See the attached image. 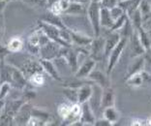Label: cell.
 Wrapping results in <instances>:
<instances>
[{"mask_svg": "<svg viewBox=\"0 0 151 126\" xmlns=\"http://www.w3.org/2000/svg\"><path fill=\"white\" fill-rule=\"evenodd\" d=\"M94 125H96V126H111L112 124L109 120H106L105 117H102V118H96Z\"/></svg>", "mask_w": 151, "mask_h": 126, "instance_id": "836d02e7", "label": "cell"}, {"mask_svg": "<svg viewBox=\"0 0 151 126\" xmlns=\"http://www.w3.org/2000/svg\"><path fill=\"white\" fill-rule=\"evenodd\" d=\"M4 1H6V2H12V1H16V0H4Z\"/></svg>", "mask_w": 151, "mask_h": 126, "instance_id": "ab89813d", "label": "cell"}, {"mask_svg": "<svg viewBox=\"0 0 151 126\" xmlns=\"http://www.w3.org/2000/svg\"><path fill=\"white\" fill-rule=\"evenodd\" d=\"M10 54H12V53L10 52L7 48L6 45H2L0 43V63H4L6 62V59Z\"/></svg>", "mask_w": 151, "mask_h": 126, "instance_id": "1f68e13d", "label": "cell"}, {"mask_svg": "<svg viewBox=\"0 0 151 126\" xmlns=\"http://www.w3.org/2000/svg\"><path fill=\"white\" fill-rule=\"evenodd\" d=\"M8 2L4 1V0H0V17H4V10Z\"/></svg>", "mask_w": 151, "mask_h": 126, "instance_id": "d590c367", "label": "cell"}, {"mask_svg": "<svg viewBox=\"0 0 151 126\" xmlns=\"http://www.w3.org/2000/svg\"><path fill=\"white\" fill-rule=\"evenodd\" d=\"M120 38V34L118 31H111L107 36L105 37V53H104V58L105 60H108L109 55L112 52V50L114 49L115 46L117 45Z\"/></svg>", "mask_w": 151, "mask_h": 126, "instance_id": "9c48e42d", "label": "cell"}, {"mask_svg": "<svg viewBox=\"0 0 151 126\" xmlns=\"http://www.w3.org/2000/svg\"><path fill=\"white\" fill-rule=\"evenodd\" d=\"M109 12H111V15L112 19H114V20H116L117 19H119L120 17L123 16V15L125 14L124 10H123L118 4L116 5V6H114V7H112V8L109 9Z\"/></svg>", "mask_w": 151, "mask_h": 126, "instance_id": "4dcf8cb0", "label": "cell"}, {"mask_svg": "<svg viewBox=\"0 0 151 126\" xmlns=\"http://www.w3.org/2000/svg\"><path fill=\"white\" fill-rule=\"evenodd\" d=\"M134 61L130 64V66L128 67V70H127V78L133 76L137 73L142 72L145 70V56L140 55L138 57H135L133 58Z\"/></svg>", "mask_w": 151, "mask_h": 126, "instance_id": "9a60e30c", "label": "cell"}, {"mask_svg": "<svg viewBox=\"0 0 151 126\" xmlns=\"http://www.w3.org/2000/svg\"><path fill=\"white\" fill-rule=\"evenodd\" d=\"M69 29H70V33H71L72 45L81 47V48H86V47L90 46L92 40H93L92 37L85 35V34L81 33L80 31H77V30H74L71 28H69Z\"/></svg>", "mask_w": 151, "mask_h": 126, "instance_id": "30bf717a", "label": "cell"}, {"mask_svg": "<svg viewBox=\"0 0 151 126\" xmlns=\"http://www.w3.org/2000/svg\"><path fill=\"white\" fill-rule=\"evenodd\" d=\"M41 20H44L46 22H49L50 24H53L59 28H67L66 24L64 23V20L60 18V16H57V15H53L51 14L50 12H49L47 14H46Z\"/></svg>", "mask_w": 151, "mask_h": 126, "instance_id": "7402d4cb", "label": "cell"}, {"mask_svg": "<svg viewBox=\"0 0 151 126\" xmlns=\"http://www.w3.org/2000/svg\"><path fill=\"white\" fill-rule=\"evenodd\" d=\"M100 11H101V4L97 2H90L87 5L86 9V16L88 22L90 23L92 31H93L94 37L100 36L102 27L100 24Z\"/></svg>", "mask_w": 151, "mask_h": 126, "instance_id": "6da1fadb", "label": "cell"}, {"mask_svg": "<svg viewBox=\"0 0 151 126\" xmlns=\"http://www.w3.org/2000/svg\"><path fill=\"white\" fill-rule=\"evenodd\" d=\"M6 46L12 53H18L24 47V41L20 36H14L8 41Z\"/></svg>", "mask_w": 151, "mask_h": 126, "instance_id": "44dd1931", "label": "cell"}, {"mask_svg": "<svg viewBox=\"0 0 151 126\" xmlns=\"http://www.w3.org/2000/svg\"><path fill=\"white\" fill-rule=\"evenodd\" d=\"M143 74H145V70L142 72L137 73L131 77L127 78V84L131 86H140L143 84V81H145Z\"/></svg>", "mask_w": 151, "mask_h": 126, "instance_id": "484cf974", "label": "cell"}, {"mask_svg": "<svg viewBox=\"0 0 151 126\" xmlns=\"http://www.w3.org/2000/svg\"><path fill=\"white\" fill-rule=\"evenodd\" d=\"M30 115L36 117L38 120L42 123H47L49 122V120L50 118V114L47 113V111L42 110V109H38V108H34L32 107L31 109V114Z\"/></svg>", "mask_w": 151, "mask_h": 126, "instance_id": "603a6c76", "label": "cell"}, {"mask_svg": "<svg viewBox=\"0 0 151 126\" xmlns=\"http://www.w3.org/2000/svg\"><path fill=\"white\" fill-rule=\"evenodd\" d=\"M104 53H105V37L97 36L94 37L93 40L89 46V56L93 58L96 62L104 60Z\"/></svg>", "mask_w": 151, "mask_h": 126, "instance_id": "277c9868", "label": "cell"}, {"mask_svg": "<svg viewBox=\"0 0 151 126\" xmlns=\"http://www.w3.org/2000/svg\"><path fill=\"white\" fill-rule=\"evenodd\" d=\"M118 0H101L100 4L102 7H105V8L111 9L112 7H114L118 4Z\"/></svg>", "mask_w": 151, "mask_h": 126, "instance_id": "d6a6232c", "label": "cell"}, {"mask_svg": "<svg viewBox=\"0 0 151 126\" xmlns=\"http://www.w3.org/2000/svg\"><path fill=\"white\" fill-rule=\"evenodd\" d=\"M118 1H123V0H118Z\"/></svg>", "mask_w": 151, "mask_h": 126, "instance_id": "60d3db41", "label": "cell"}, {"mask_svg": "<svg viewBox=\"0 0 151 126\" xmlns=\"http://www.w3.org/2000/svg\"><path fill=\"white\" fill-rule=\"evenodd\" d=\"M71 1H75V2H78V3H81L83 5H88L89 3L91 2V0H71Z\"/></svg>", "mask_w": 151, "mask_h": 126, "instance_id": "8d00e7d4", "label": "cell"}, {"mask_svg": "<svg viewBox=\"0 0 151 126\" xmlns=\"http://www.w3.org/2000/svg\"><path fill=\"white\" fill-rule=\"evenodd\" d=\"M115 20L112 19V17L109 12V9L105 8L101 6L100 11V24L102 28H106L108 30H111V27L114 24Z\"/></svg>", "mask_w": 151, "mask_h": 126, "instance_id": "e0dca14e", "label": "cell"}, {"mask_svg": "<svg viewBox=\"0 0 151 126\" xmlns=\"http://www.w3.org/2000/svg\"><path fill=\"white\" fill-rule=\"evenodd\" d=\"M129 19V17L127 16V14L125 13L124 15L120 17L119 19H117L114 22V24H113V26L111 27V31H119L120 29L122 28L123 26H124L125 22H127V19Z\"/></svg>", "mask_w": 151, "mask_h": 126, "instance_id": "f1b7e54d", "label": "cell"}, {"mask_svg": "<svg viewBox=\"0 0 151 126\" xmlns=\"http://www.w3.org/2000/svg\"><path fill=\"white\" fill-rule=\"evenodd\" d=\"M38 25H39L40 28L43 30L44 33L46 34L51 41H54V42L60 44V45L63 47H68L60 37V29H62V28H59V27H57L53 24H50V23L46 22L41 19L38 20Z\"/></svg>", "mask_w": 151, "mask_h": 126, "instance_id": "5b68a950", "label": "cell"}, {"mask_svg": "<svg viewBox=\"0 0 151 126\" xmlns=\"http://www.w3.org/2000/svg\"><path fill=\"white\" fill-rule=\"evenodd\" d=\"M128 41L130 42V48H131V54H130L131 58H135V57H138L145 54L146 50L142 46V42H140L139 33L136 28L134 29V31L131 34V36L129 37Z\"/></svg>", "mask_w": 151, "mask_h": 126, "instance_id": "52a82bcc", "label": "cell"}, {"mask_svg": "<svg viewBox=\"0 0 151 126\" xmlns=\"http://www.w3.org/2000/svg\"><path fill=\"white\" fill-rule=\"evenodd\" d=\"M87 80H89L92 84H95L97 86H101L102 88H106L111 86V79H109V76L105 72H103L100 69H97V68H94L93 71L89 74V76L87 78Z\"/></svg>", "mask_w": 151, "mask_h": 126, "instance_id": "8992f818", "label": "cell"}, {"mask_svg": "<svg viewBox=\"0 0 151 126\" xmlns=\"http://www.w3.org/2000/svg\"><path fill=\"white\" fill-rule=\"evenodd\" d=\"M12 86L9 83H3L0 84V100H5V98L9 95Z\"/></svg>", "mask_w": 151, "mask_h": 126, "instance_id": "f546056e", "label": "cell"}, {"mask_svg": "<svg viewBox=\"0 0 151 126\" xmlns=\"http://www.w3.org/2000/svg\"><path fill=\"white\" fill-rule=\"evenodd\" d=\"M44 72H36L33 75H31L27 81H28V84L32 86H42L45 84V76H44Z\"/></svg>", "mask_w": 151, "mask_h": 126, "instance_id": "d4e9b609", "label": "cell"}, {"mask_svg": "<svg viewBox=\"0 0 151 126\" xmlns=\"http://www.w3.org/2000/svg\"><path fill=\"white\" fill-rule=\"evenodd\" d=\"M40 63L43 67V70L45 73H47L50 78H52L53 80L58 81H63L62 77L60 76L59 72L57 70V67L54 64L53 60H47V59H41L40 58Z\"/></svg>", "mask_w": 151, "mask_h": 126, "instance_id": "4fadbf2b", "label": "cell"}, {"mask_svg": "<svg viewBox=\"0 0 151 126\" xmlns=\"http://www.w3.org/2000/svg\"><path fill=\"white\" fill-rule=\"evenodd\" d=\"M4 32H5L4 17H0V40L4 36Z\"/></svg>", "mask_w": 151, "mask_h": 126, "instance_id": "e575fe53", "label": "cell"}, {"mask_svg": "<svg viewBox=\"0 0 151 126\" xmlns=\"http://www.w3.org/2000/svg\"><path fill=\"white\" fill-rule=\"evenodd\" d=\"M140 2L142 0H123V1L118 2V5L124 10L127 16L130 17L139 8Z\"/></svg>", "mask_w": 151, "mask_h": 126, "instance_id": "d6986e66", "label": "cell"}, {"mask_svg": "<svg viewBox=\"0 0 151 126\" xmlns=\"http://www.w3.org/2000/svg\"><path fill=\"white\" fill-rule=\"evenodd\" d=\"M92 86H93V92H92V95L88 101V103L90 105V107L92 108V110L94 111L95 114H97L98 111L102 108L103 88L95 84H92Z\"/></svg>", "mask_w": 151, "mask_h": 126, "instance_id": "8fae6325", "label": "cell"}, {"mask_svg": "<svg viewBox=\"0 0 151 126\" xmlns=\"http://www.w3.org/2000/svg\"><path fill=\"white\" fill-rule=\"evenodd\" d=\"M96 114L94 113V111L92 110V108L90 107L88 102L81 104V118L80 121L81 122L82 125L85 124H91L94 125L95 120H96Z\"/></svg>", "mask_w": 151, "mask_h": 126, "instance_id": "7c38bea8", "label": "cell"}, {"mask_svg": "<svg viewBox=\"0 0 151 126\" xmlns=\"http://www.w3.org/2000/svg\"><path fill=\"white\" fill-rule=\"evenodd\" d=\"M4 106H5V100H0V113L3 111Z\"/></svg>", "mask_w": 151, "mask_h": 126, "instance_id": "74e56055", "label": "cell"}, {"mask_svg": "<svg viewBox=\"0 0 151 126\" xmlns=\"http://www.w3.org/2000/svg\"><path fill=\"white\" fill-rule=\"evenodd\" d=\"M91 2H97V3H100L101 0H91Z\"/></svg>", "mask_w": 151, "mask_h": 126, "instance_id": "f35d334b", "label": "cell"}, {"mask_svg": "<svg viewBox=\"0 0 151 126\" xmlns=\"http://www.w3.org/2000/svg\"><path fill=\"white\" fill-rule=\"evenodd\" d=\"M72 105H73V103H71V102H64V103H61L58 105L57 114H58V117L62 120V121L64 120H66L68 117V115L70 114L71 110H72Z\"/></svg>", "mask_w": 151, "mask_h": 126, "instance_id": "cb8c5ba5", "label": "cell"}, {"mask_svg": "<svg viewBox=\"0 0 151 126\" xmlns=\"http://www.w3.org/2000/svg\"><path fill=\"white\" fill-rule=\"evenodd\" d=\"M139 11L142 13V18H143V22L145 19H150V15H151V3L148 0H142L139 4Z\"/></svg>", "mask_w": 151, "mask_h": 126, "instance_id": "83f0119b", "label": "cell"}, {"mask_svg": "<svg viewBox=\"0 0 151 126\" xmlns=\"http://www.w3.org/2000/svg\"><path fill=\"white\" fill-rule=\"evenodd\" d=\"M102 114H103V117H105L106 120H109L112 125L116 123L120 118V113L117 109L115 108V106L104 108L103 109Z\"/></svg>", "mask_w": 151, "mask_h": 126, "instance_id": "ffe728a7", "label": "cell"}, {"mask_svg": "<svg viewBox=\"0 0 151 126\" xmlns=\"http://www.w3.org/2000/svg\"><path fill=\"white\" fill-rule=\"evenodd\" d=\"M60 44H58L54 41L50 40L49 42L46 43L40 48L39 56L41 59H47V60H55L59 57L61 48Z\"/></svg>", "mask_w": 151, "mask_h": 126, "instance_id": "3957f363", "label": "cell"}, {"mask_svg": "<svg viewBox=\"0 0 151 126\" xmlns=\"http://www.w3.org/2000/svg\"><path fill=\"white\" fill-rule=\"evenodd\" d=\"M115 93L111 86L103 88L102 93V110L104 108L115 106Z\"/></svg>", "mask_w": 151, "mask_h": 126, "instance_id": "2e32d148", "label": "cell"}, {"mask_svg": "<svg viewBox=\"0 0 151 126\" xmlns=\"http://www.w3.org/2000/svg\"><path fill=\"white\" fill-rule=\"evenodd\" d=\"M86 9L87 7L81 3H78L75 1H71L66 11L64 12L63 15L66 16H82L86 15Z\"/></svg>", "mask_w": 151, "mask_h": 126, "instance_id": "ac0fdd59", "label": "cell"}, {"mask_svg": "<svg viewBox=\"0 0 151 126\" xmlns=\"http://www.w3.org/2000/svg\"><path fill=\"white\" fill-rule=\"evenodd\" d=\"M92 92H93V86L92 83H86L78 88V103L83 104L88 102L90 99Z\"/></svg>", "mask_w": 151, "mask_h": 126, "instance_id": "5bb4252c", "label": "cell"}, {"mask_svg": "<svg viewBox=\"0 0 151 126\" xmlns=\"http://www.w3.org/2000/svg\"><path fill=\"white\" fill-rule=\"evenodd\" d=\"M96 64H97V62H96L93 58H91L90 56H88L87 58L81 63V65L78 66V70L76 71V73H75V77L78 78V79H83V80L87 79L89 74H90L96 67Z\"/></svg>", "mask_w": 151, "mask_h": 126, "instance_id": "ba28073f", "label": "cell"}, {"mask_svg": "<svg viewBox=\"0 0 151 126\" xmlns=\"http://www.w3.org/2000/svg\"><path fill=\"white\" fill-rule=\"evenodd\" d=\"M128 37H121L119 40L117 45L115 46L114 49L112 50V52L108 57L107 60V73L109 76H111L112 70L114 69L116 64L118 63V61L121 57L123 52H124L126 46L128 45Z\"/></svg>", "mask_w": 151, "mask_h": 126, "instance_id": "7a4b0ae2", "label": "cell"}, {"mask_svg": "<svg viewBox=\"0 0 151 126\" xmlns=\"http://www.w3.org/2000/svg\"><path fill=\"white\" fill-rule=\"evenodd\" d=\"M63 94L71 103H78V88L65 86L63 88Z\"/></svg>", "mask_w": 151, "mask_h": 126, "instance_id": "4316f807", "label": "cell"}]
</instances>
